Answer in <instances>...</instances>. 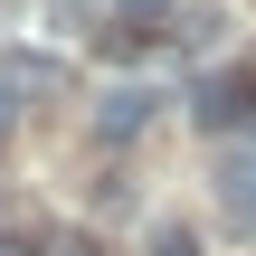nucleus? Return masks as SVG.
<instances>
[{
	"mask_svg": "<svg viewBox=\"0 0 256 256\" xmlns=\"http://www.w3.org/2000/svg\"><path fill=\"white\" fill-rule=\"evenodd\" d=\"M57 256H104V247H95V238H57Z\"/></svg>",
	"mask_w": 256,
	"mask_h": 256,
	"instance_id": "obj_7",
	"label": "nucleus"
},
{
	"mask_svg": "<svg viewBox=\"0 0 256 256\" xmlns=\"http://www.w3.org/2000/svg\"><path fill=\"white\" fill-rule=\"evenodd\" d=\"M209 190H218V218H228L238 238H256V142H238V152H218Z\"/></svg>",
	"mask_w": 256,
	"mask_h": 256,
	"instance_id": "obj_1",
	"label": "nucleus"
},
{
	"mask_svg": "<svg viewBox=\"0 0 256 256\" xmlns=\"http://www.w3.org/2000/svg\"><path fill=\"white\" fill-rule=\"evenodd\" d=\"M10 124H19V86H10V66H0V142H10Z\"/></svg>",
	"mask_w": 256,
	"mask_h": 256,
	"instance_id": "obj_5",
	"label": "nucleus"
},
{
	"mask_svg": "<svg viewBox=\"0 0 256 256\" xmlns=\"http://www.w3.org/2000/svg\"><path fill=\"white\" fill-rule=\"evenodd\" d=\"M0 66H10L19 95H66V66H57V57H28V48H19V57H0Z\"/></svg>",
	"mask_w": 256,
	"mask_h": 256,
	"instance_id": "obj_3",
	"label": "nucleus"
},
{
	"mask_svg": "<svg viewBox=\"0 0 256 256\" xmlns=\"http://www.w3.org/2000/svg\"><path fill=\"white\" fill-rule=\"evenodd\" d=\"M152 256H200V238L190 228H152Z\"/></svg>",
	"mask_w": 256,
	"mask_h": 256,
	"instance_id": "obj_4",
	"label": "nucleus"
},
{
	"mask_svg": "<svg viewBox=\"0 0 256 256\" xmlns=\"http://www.w3.org/2000/svg\"><path fill=\"white\" fill-rule=\"evenodd\" d=\"M133 10V28H162V0H124Z\"/></svg>",
	"mask_w": 256,
	"mask_h": 256,
	"instance_id": "obj_6",
	"label": "nucleus"
},
{
	"mask_svg": "<svg viewBox=\"0 0 256 256\" xmlns=\"http://www.w3.org/2000/svg\"><path fill=\"white\" fill-rule=\"evenodd\" d=\"M152 104H162L152 86H104V104H95V133H104V142H133V133L152 124Z\"/></svg>",
	"mask_w": 256,
	"mask_h": 256,
	"instance_id": "obj_2",
	"label": "nucleus"
},
{
	"mask_svg": "<svg viewBox=\"0 0 256 256\" xmlns=\"http://www.w3.org/2000/svg\"><path fill=\"white\" fill-rule=\"evenodd\" d=\"M238 124H247V133H256V76H247V95H238Z\"/></svg>",
	"mask_w": 256,
	"mask_h": 256,
	"instance_id": "obj_8",
	"label": "nucleus"
}]
</instances>
